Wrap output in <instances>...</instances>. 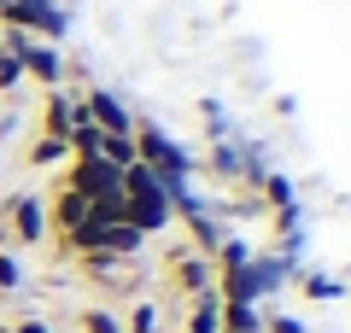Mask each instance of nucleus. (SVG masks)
<instances>
[{
	"label": "nucleus",
	"mask_w": 351,
	"mask_h": 333,
	"mask_svg": "<svg viewBox=\"0 0 351 333\" xmlns=\"http://www.w3.org/2000/svg\"><path fill=\"white\" fill-rule=\"evenodd\" d=\"M123 222L141 228V234H158L164 222H170V193H164V182L141 158L123 164Z\"/></svg>",
	"instance_id": "f257e3e1"
},
{
	"label": "nucleus",
	"mask_w": 351,
	"mask_h": 333,
	"mask_svg": "<svg viewBox=\"0 0 351 333\" xmlns=\"http://www.w3.org/2000/svg\"><path fill=\"white\" fill-rule=\"evenodd\" d=\"M129 140H135V158L147 164V170L158 175V182H164V193H176V187H188V170H193L188 147H176V140L164 135L158 123H147V117H141V123L129 129Z\"/></svg>",
	"instance_id": "f03ea898"
},
{
	"label": "nucleus",
	"mask_w": 351,
	"mask_h": 333,
	"mask_svg": "<svg viewBox=\"0 0 351 333\" xmlns=\"http://www.w3.org/2000/svg\"><path fill=\"white\" fill-rule=\"evenodd\" d=\"M0 47H6V53L18 59V71H24V76H36L41 88H59L64 59L53 53V41H36V36H24V29H12V24H6V29H0Z\"/></svg>",
	"instance_id": "7ed1b4c3"
},
{
	"label": "nucleus",
	"mask_w": 351,
	"mask_h": 333,
	"mask_svg": "<svg viewBox=\"0 0 351 333\" xmlns=\"http://www.w3.org/2000/svg\"><path fill=\"white\" fill-rule=\"evenodd\" d=\"M0 18H6L12 29H24V36H47V41L64 36V12L53 6V0H6Z\"/></svg>",
	"instance_id": "20e7f679"
},
{
	"label": "nucleus",
	"mask_w": 351,
	"mask_h": 333,
	"mask_svg": "<svg viewBox=\"0 0 351 333\" xmlns=\"http://www.w3.org/2000/svg\"><path fill=\"white\" fill-rule=\"evenodd\" d=\"M6 234L18 240V246H41L47 240V199L41 193H24L12 205V217H6Z\"/></svg>",
	"instance_id": "39448f33"
},
{
	"label": "nucleus",
	"mask_w": 351,
	"mask_h": 333,
	"mask_svg": "<svg viewBox=\"0 0 351 333\" xmlns=\"http://www.w3.org/2000/svg\"><path fill=\"white\" fill-rule=\"evenodd\" d=\"M211 275H217V263L199 258V251H176V258H170V286H176L182 298L211 293Z\"/></svg>",
	"instance_id": "423d86ee"
},
{
	"label": "nucleus",
	"mask_w": 351,
	"mask_h": 333,
	"mask_svg": "<svg viewBox=\"0 0 351 333\" xmlns=\"http://www.w3.org/2000/svg\"><path fill=\"white\" fill-rule=\"evenodd\" d=\"M82 111H88V123L100 129V135H129V129H135V117H129L106 88H88V94H82Z\"/></svg>",
	"instance_id": "0eeeda50"
},
{
	"label": "nucleus",
	"mask_w": 351,
	"mask_h": 333,
	"mask_svg": "<svg viewBox=\"0 0 351 333\" xmlns=\"http://www.w3.org/2000/svg\"><path fill=\"white\" fill-rule=\"evenodd\" d=\"M82 217H88V205H82V199L71 193V187H64V193H59V199L47 205V222H53V234H59V246L71 240V228H76Z\"/></svg>",
	"instance_id": "6e6552de"
},
{
	"label": "nucleus",
	"mask_w": 351,
	"mask_h": 333,
	"mask_svg": "<svg viewBox=\"0 0 351 333\" xmlns=\"http://www.w3.org/2000/svg\"><path fill=\"white\" fill-rule=\"evenodd\" d=\"M246 152H240V147H228V135L223 140H217V147H211V164H205V170H211L217 175V182H240V175H246Z\"/></svg>",
	"instance_id": "1a4fd4ad"
},
{
	"label": "nucleus",
	"mask_w": 351,
	"mask_h": 333,
	"mask_svg": "<svg viewBox=\"0 0 351 333\" xmlns=\"http://www.w3.org/2000/svg\"><path fill=\"white\" fill-rule=\"evenodd\" d=\"M76 123V106L59 94V88H47V111H41V135H71Z\"/></svg>",
	"instance_id": "9d476101"
},
{
	"label": "nucleus",
	"mask_w": 351,
	"mask_h": 333,
	"mask_svg": "<svg viewBox=\"0 0 351 333\" xmlns=\"http://www.w3.org/2000/svg\"><path fill=\"white\" fill-rule=\"evenodd\" d=\"M217 328H223V298H217V286H211V293H199V298H193L188 333H217Z\"/></svg>",
	"instance_id": "9b49d317"
},
{
	"label": "nucleus",
	"mask_w": 351,
	"mask_h": 333,
	"mask_svg": "<svg viewBox=\"0 0 351 333\" xmlns=\"http://www.w3.org/2000/svg\"><path fill=\"white\" fill-rule=\"evenodd\" d=\"M263 328V310L258 304H228V298H223V328H217V333H258Z\"/></svg>",
	"instance_id": "f8f14e48"
},
{
	"label": "nucleus",
	"mask_w": 351,
	"mask_h": 333,
	"mask_svg": "<svg viewBox=\"0 0 351 333\" xmlns=\"http://www.w3.org/2000/svg\"><path fill=\"white\" fill-rule=\"evenodd\" d=\"M188 228H193V246H199V258H211V251L223 246V222H217V217H205V210H193V217H188Z\"/></svg>",
	"instance_id": "ddd939ff"
},
{
	"label": "nucleus",
	"mask_w": 351,
	"mask_h": 333,
	"mask_svg": "<svg viewBox=\"0 0 351 333\" xmlns=\"http://www.w3.org/2000/svg\"><path fill=\"white\" fill-rule=\"evenodd\" d=\"M59 158H71L64 135H36V140H29V170H41V164H59Z\"/></svg>",
	"instance_id": "4468645a"
},
{
	"label": "nucleus",
	"mask_w": 351,
	"mask_h": 333,
	"mask_svg": "<svg viewBox=\"0 0 351 333\" xmlns=\"http://www.w3.org/2000/svg\"><path fill=\"white\" fill-rule=\"evenodd\" d=\"M299 286H304V298H316V304H328V298L346 293V281H334V275H322V269H304Z\"/></svg>",
	"instance_id": "2eb2a0df"
},
{
	"label": "nucleus",
	"mask_w": 351,
	"mask_h": 333,
	"mask_svg": "<svg viewBox=\"0 0 351 333\" xmlns=\"http://www.w3.org/2000/svg\"><path fill=\"white\" fill-rule=\"evenodd\" d=\"M100 158L123 170V164H135V140H129V135H106V140H100Z\"/></svg>",
	"instance_id": "dca6fc26"
},
{
	"label": "nucleus",
	"mask_w": 351,
	"mask_h": 333,
	"mask_svg": "<svg viewBox=\"0 0 351 333\" xmlns=\"http://www.w3.org/2000/svg\"><path fill=\"white\" fill-rule=\"evenodd\" d=\"M263 205H269V210H281V205H293V182H287V175H263Z\"/></svg>",
	"instance_id": "f3484780"
},
{
	"label": "nucleus",
	"mask_w": 351,
	"mask_h": 333,
	"mask_svg": "<svg viewBox=\"0 0 351 333\" xmlns=\"http://www.w3.org/2000/svg\"><path fill=\"white\" fill-rule=\"evenodd\" d=\"M76 321H82V333H123V321H117L112 310H100V304H94V310H82Z\"/></svg>",
	"instance_id": "a211bd4d"
},
{
	"label": "nucleus",
	"mask_w": 351,
	"mask_h": 333,
	"mask_svg": "<svg viewBox=\"0 0 351 333\" xmlns=\"http://www.w3.org/2000/svg\"><path fill=\"white\" fill-rule=\"evenodd\" d=\"M123 333H158V310H152L147 298H141V304L123 316Z\"/></svg>",
	"instance_id": "6ab92c4d"
},
{
	"label": "nucleus",
	"mask_w": 351,
	"mask_h": 333,
	"mask_svg": "<svg viewBox=\"0 0 351 333\" xmlns=\"http://www.w3.org/2000/svg\"><path fill=\"white\" fill-rule=\"evenodd\" d=\"M18 286H24V263L12 251H0V293H18Z\"/></svg>",
	"instance_id": "aec40b11"
},
{
	"label": "nucleus",
	"mask_w": 351,
	"mask_h": 333,
	"mask_svg": "<svg viewBox=\"0 0 351 333\" xmlns=\"http://www.w3.org/2000/svg\"><path fill=\"white\" fill-rule=\"evenodd\" d=\"M18 82H24V71H18V59H12V53L0 47V94H12Z\"/></svg>",
	"instance_id": "412c9836"
},
{
	"label": "nucleus",
	"mask_w": 351,
	"mask_h": 333,
	"mask_svg": "<svg viewBox=\"0 0 351 333\" xmlns=\"http://www.w3.org/2000/svg\"><path fill=\"white\" fill-rule=\"evenodd\" d=\"M263 333H304L299 316H263Z\"/></svg>",
	"instance_id": "4be33fe9"
},
{
	"label": "nucleus",
	"mask_w": 351,
	"mask_h": 333,
	"mask_svg": "<svg viewBox=\"0 0 351 333\" xmlns=\"http://www.w3.org/2000/svg\"><path fill=\"white\" fill-rule=\"evenodd\" d=\"M0 333H53V321H41V316H18L12 328H0Z\"/></svg>",
	"instance_id": "5701e85b"
}]
</instances>
